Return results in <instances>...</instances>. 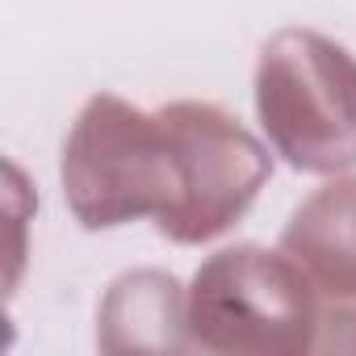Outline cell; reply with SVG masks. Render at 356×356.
Instances as JSON below:
<instances>
[{
	"label": "cell",
	"instance_id": "277c9868",
	"mask_svg": "<svg viewBox=\"0 0 356 356\" xmlns=\"http://www.w3.org/2000/svg\"><path fill=\"white\" fill-rule=\"evenodd\" d=\"M281 252L318 293L356 302V176H335L293 210L281 231Z\"/></svg>",
	"mask_w": 356,
	"mask_h": 356
},
{
	"label": "cell",
	"instance_id": "7a4b0ae2",
	"mask_svg": "<svg viewBox=\"0 0 356 356\" xmlns=\"http://www.w3.org/2000/svg\"><path fill=\"white\" fill-rule=\"evenodd\" d=\"M314 281L281 252L239 243L210 256L185 298L189 343L227 356H302L327 323Z\"/></svg>",
	"mask_w": 356,
	"mask_h": 356
},
{
	"label": "cell",
	"instance_id": "6da1fadb",
	"mask_svg": "<svg viewBox=\"0 0 356 356\" xmlns=\"http://www.w3.org/2000/svg\"><path fill=\"white\" fill-rule=\"evenodd\" d=\"M273 159L222 105L172 101L155 113L97 92L63 143V197L80 227L155 218L172 243L227 235L268 185Z\"/></svg>",
	"mask_w": 356,
	"mask_h": 356
},
{
	"label": "cell",
	"instance_id": "3957f363",
	"mask_svg": "<svg viewBox=\"0 0 356 356\" xmlns=\"http://www.w3.org/2000/svg\"><path fill=\"white\" fill-rule=\"evenodd\" d=\"M256 113L293 168H356V59L335 38L277 30L256 63Z\"/></svg>",
	"mask_w": 356,
	"mask_h": 356
},
{
	"label": "cell",
	"instance_id": "5b68a950",
	"mask_svg": "<svg viewBox=\"0 0 356 356\" xmlns=\"http://www.w3.org/2000/svg\"><path fill=\"white\" fill-rule=\"evenodd\" d=\"M101 348L109 352H163L193 348L185 327V298L168 273H126L101 302Z\"/></svg>",
	"mask_w": 356,
	"mask_h": 356
}]
</instances>
